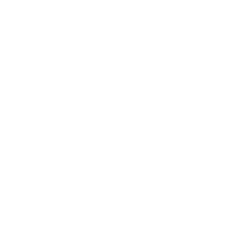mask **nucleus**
I'll return each mask as SVG.
<instances>
[]
</instances>
